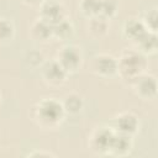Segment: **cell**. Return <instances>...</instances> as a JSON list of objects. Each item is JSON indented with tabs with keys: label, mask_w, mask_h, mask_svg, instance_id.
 I'll list each match as a JSON object with an SVG mask.
<instances>
[{
	"label": "cell",
	"mask_w": 158,
	"mask_h": 158,
	"mask_svg": "<svg viewBox=\"0 0 158 158\" xmlns=\"http://www.w3.org/2000/svg\"><path fill=\"white\" fill-rule=\"evenodd\" d=\"M33 123L43 131H54L62 126L67 116L60 100L56 98H43L37 101L30 112Z\"/></svg>",
	"instance_id": "obj_1"
},
{
	"label": "cell",
	"mask_w": 158,
	"mask_h": 158,
	"mask_svg": "<svg viewBox=\"0 0 158 158\" xmlns=\"http://www.w3.org/2000/svg\"><path fill=\"white\" fill-rule=\"evenodd\" d=\"M117 59V75L128 85L148 69V57L136 48H125Z\"/></svg>",
	"instance_id": "obj_2"
},
{
	"label": "cell",
	"mask_w": 158,
	"mask_h": 158,
	"mask_svg": "<svg viewBox=\"0 0 158 158\" xmlns=\"http://www.w3.org/2000/svg\"><path fill=\"white\" fill-rule=\"evenodd\" d=\"M114 136H115V130L111 126H106V125L98 126L89 135L88 147L93 153L98 156H106L110 153V147Z\"/></svg>",
	"instance_id": "obj_3"
},
{
	"label": "cell",
	"mask_w": 158,
	"mask_h": 158,
	"mask_svg": "<svg viewBox=\"0 0 158 158\" xmlns=\"http://www.w3.org/2000/svg\"><path fill=\"white\" fill-rule=\"evenodd\" d=\"M56 59L68 72V74L77 73L81 68L83 62H84L81 48L73 43H68V44L63 46L58 51Z\"/></svg>",
	"instance_id": "obj_4"
},
{
	"label": "cell",
	"mask_w": 158,
	"mask_h": 158,
	"mask_svg": "<svg viewBox=\"0 0 158 158\" xmlns=\"http://www.w3.org/2000/svg\"><path fill=\"white\" fill-rule=\"evenodd\" d=\"M41 78L48 85L53 88L62 86L68 79V72L60 65V63L54 58L49 60H44V63L40 67Z\"/></svg>",
	"instance_id": "obj_5"
},
{
	"label": "cell",
	"mask_w": 158,
	"mask_h": 158,
	"mask_svg": "<svg viewBox=\"0 0 158 158\" xmlns=\"http://www.w3.org/2000/svg\"><path fill=\"white\" fill-rule=\"evenodd\" d=\"M130 85L133 93L136 94V96H138L143 101H152L157 96V91H158L157 79L153 74L148 72L139 75Z\"/></svg>",
	"instance_id": "obj_6"
},
{
	"label": "cell",
	"mask_w": 158,
	"mask_h": 158,
	"mask_svg": "<svg viewBox=\"0 0 158 158\" xmlns=\"http://www.w3.org/2000/svg\"><path fill=\"white\" fill-rule=\"evenodd\" d=\"M90 70L104 79L117 75V59L109 53H98L91 58Z\"/></svg>",
	"instance_id": "obj_7"
},
{
	"label": "cell",
	"mask_w": 158,
	"mask_h": 158,
	"mask_svg": "<svg viewBox=\"0 0 158 158\" xmlns=\"http://www.w3.org/2000/svg\"><path fill=\"white\" fill-rule=\"evenodd\" d=\"M116 132L123 133L127 136H136L139 131L141 123L138 116L132 111H123L114 116L111 125H110Z\"/></svg>",
	"instance_id": "obj_8"
},
{
	"label": "cell",
	"mask_w": 158,
	"mask_h": 158,
	"mask_svg": "<svg viewBox=\"0 0 158 158\" xmlns=\"http://www.w3.org/2000/svg\"><path fill=\"white\" fill-rule=\"evenodd\" d=\"M38 17L51 25H54L68 17V14L63 2L58 0H44L38 6Z\"/></svg>",
	"instance_id": "obj_9"
},
{
	"label": "cell",
	"mask_w": 158,
	"mask_h": 158,
	"mask_svg": "<svg viewBox=\"0 0 158 158\" xmlns=\"http://www.w3.org/2000/svg\"><path fill=\"white\" fill-rule=\"evenodd\" d=\"M109 31H110V20L109 19H106V17H104L101 15L88 17L86 32L94 40L104 38L109 33Z\"/></svg>",
	"instance_id": "obj_10"
},
{
	"label": "cell",
	"mask_w": 158,
	"mask_h": 158,
	"mask_svg": "<svg viewBox=\"0 0 158 158\" xmlns=\"http://www.w3.org/2000/svg\"><path fill=\"white\" fill-rule=\"evenodd\" d=\"M133 149V137L123 133H118L115 131V136L110 147V156L125 157L128 156Z\"/></svg>",
	"instance_id": "obj_11"
},
{
	"label": "cell",
	"mask_w": 158,
	"mask_h": 158,
	"mask_svg": "<svg viewBox=\"0 0 158 158\" xmlns=\"http://www.w3.org/2000/svg\"><path fill=\"white\" fill-rule=\"evenodd\" d=\"M30 37L40 43H46L53 38L52 25L47 21L37 17L30 26Z\"/></svg>",
	"instance_id": "obj_12"
},
{
	"label": "cell",
	"mask_w": 158,
	"mask_h": 158,
	"mask_svg": "<svg viewBox=\"0 0 158 158\" xmlns=\"http://www.w3.org/2000/svg\"><path fill=\"white\" fill-rule=\"evenodd\" d=\"M146 31H148L139 17L131 16L125 20L122 25V36L126 40H130L132 43L136 42Z\"/></svg>",
	"instance_id": "obj_13"
},
{
	"label": "cell",
	"mask_w": 158,
	"mask_h": 158,
	"mask_svg": "<svg viewBox=\"0 0 158 158\" xmlns=\"http://www.w3.org/2000/svg\"><path fill=\"white\" fill-rule=\"evenodd\" d=\"M133 44H135L136 49L139 51L146 57H149V56L156 54L157 53V49H158L157 32L146 31L136 42H133Z\"/></svg>",
	"instance_id": "obj_14"
},
{
	"label": "cell",
	"mask_w": 158,
	"mask_h": 158,
	"mask_svg": "<svg viewBox=\"0 0 158 158\" xmlns=\"http://www.w3.org/2000/svg\"><path fill=\"white\" fill-rule=\"evenodd\" d=\"M60 102L67 115H78L79 112H81L84 107V100L81 95L74 91L65 94L64 98L60 100Z\"/></svg>",
	"instance_id": "obj_15"
},
{
	"label": "cell",
	"mask_w": 158,
	"mask_h": 158,
	"mask_svg": "<svg viewBox=\"0 0 158 158\" xmlns=\"http://www.w3.org/2000/svg\"><path fill=\"white\" fill-rule=\"evenodd\" d=\"M52 28H53V38L58 41L70 40L74 35V25L69 17H65L62 21L52 25Z\"/></svg>",
	"instance_id": "obj_16"
},
{
	"label": "cell",
	"mask_w": 158,
	"mask_h": 158,
	"mask_svg": "<svg viewBox=\"0 0 158 158\" xmlns=\"http://www.w3.org/2000/svg\"><path fill=\"white\" fill-rule=\"evenodd\" d=\"M139 19L148 31L157 32V28H158V7L156 5L146 9Z\"/></svg>",
	"instance_id": "obj_17"
},
{
	"label": "cell",
	"mask_w": 158,
	"mask_h": 158,
	"mask_svg": "<svg viewBox=\"0 0 158 158\" xmlns=\"http://www.w3.org/2000/svg\"><path fill=\"white\" fill-rule=\"evenodd\" d=\"M78 7L85 17H93L100 15L101 0H79Z\"/></svg>",
	"instance_id": "obj_18"
},
{
	"label": "cell",
	"mask_w": 158,
	"mask_h": 158,
	"mask_svg": "<svg viewBox=\"0 0 158 158\" xmlns=\"http://www.w3.org/2000/svg\"><path fill=\"white\" fill-rule=\"evenodd\" d=\"M15 37V25L6 17H0V43H7Z\"/></svg>",
	"instance_id": "obj_19"
},
{
	"label": "cell",
	"mask_w": 158,
	"mask_h": 158,
	"mask_svg": "<svg viewBox=\"0 0 158 158\" xmlns=\"http://www.w3.org/2000/svg\"><path fill=\"white\" fill-rule=\"evenodd\" d=\"M120 9V0H101L100 15L111 20L114 19Z\"/></svg>",
	"instance_id": "obj_20"
},
{
	"label": "cell",
	"mask_w": 158,
	"mask_h": 158,
	"mask_svg": "<svg viewBox=\"0 0 158 158\" xmlns=\"http://www.w3.org/2000/svg\"><path fill=\"white\" fill-rule=\"evenodd\" d=\"M25 62L31 68H38L44 63V57L40 51H30L25 56Z\"/></svg>",
	"instance_id": "obj_21"
},
{
	"label": "cell",
	"mask_w": 158,
	"mask_h": 158,
	"mask_svg": "<svg viewBox=\"0 0 158 158\" xmlns=\"http://www.w3.org/2000/svg\"><path fill=\"white\" fill-rule=\"evenodd\" d=\"M27 157H33V158H54L57 157L53 152L51 151H43V149H35L27 154Z\"/></svg>",
	"instance_id": "obj_22"
},
{
	"label": "cell",
	"mask_w": 158,
	"mask_h": 158,
	"mask_svg": "<svg viewBox=\"0 0 158 158\" xmlns=\"http://www.w3.org/2000/svg\"><path fill=\"white\" fill-rule=\"evenodd\" d=\"M25 5H27V6H40L44 0H21Z\"/></svg>",
	"instance_id": "obj_23"
},
{
	"label": "cell",
	"mask_w": 158,
	"mask_h": 158,
	"mask_svg": "<svg viewBox=\"0 0 158 158\" xmlns=\"http://www.w3.org/2000/svg\"><path fill=\"white\" fill-rule=\"evenodd\" d=\"M0 104H1V94H0Z\"/></svg>",
	"instance_id": "obj_24"
}]
</instances>
